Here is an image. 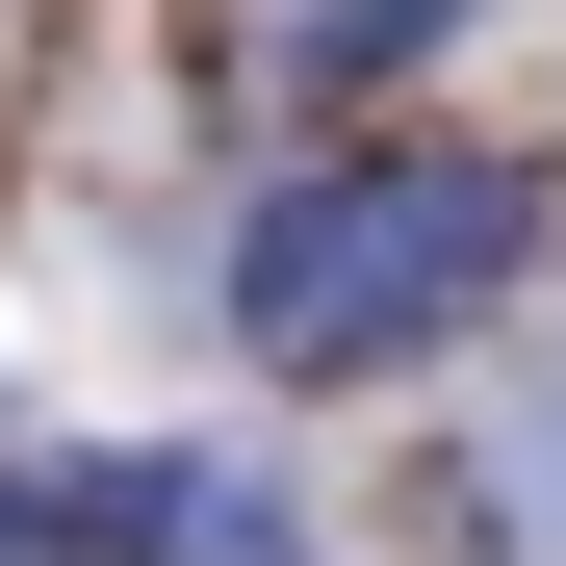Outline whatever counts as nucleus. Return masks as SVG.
<instances>
[{
    "mask_svg": "<svg viewBox=\"0 0 566 566\" xmlns=\"http://www.w3.org/2000/svg\"><path fill=\"white\" fill-rule=\"evenodd\" d=\"M541 283V180L515 155H463V129H360L310 180H258V232H232V335L283 360V387H387V360L438 335H490Z\"/></svg>",
    "mask_w": 566,
    "mask_h": 566,
    "instance_id": "nucleus-1",
    "label": "nucleus"
},
{
    "mask_svg": "<svg viewBox=\"0 0 566 566\" xmlns=\"http://www.w3.org/2000/svg\"><path fill=\"white\" fill-rule=\"evenodd\" d=\"M463 541H490V566H566V335L515 360V412L463 438Z\"/></svg>",
    "mask_w": 566,
    "mask_h": 566,
    "instance_id": "nucleus-2",
    "label": "nucleus"
},
{
    "mask_svg": "<svg viewBox=\"0 0 566 566\" xmlns=\"http://www.w3.org/2000/svg\"><path fill=\"white\" fill-rule=\"evenodd\" d=\"M0 566H77V541H52V463H0Z\"/></svg>",
    "mask_w": 566,
    "mask_h": 566,
    "instance_id": "nucleus-3",
    "label": "nucleus"
}]
</instances>
